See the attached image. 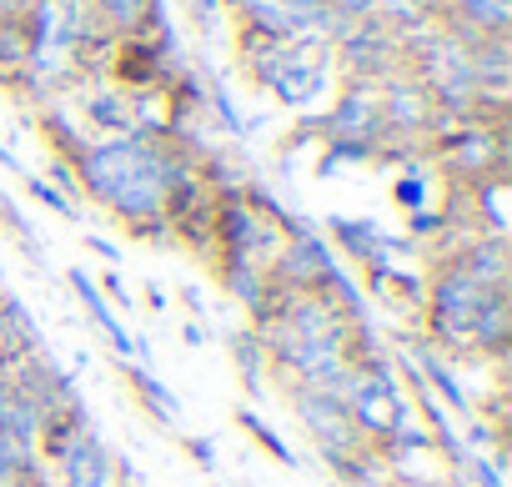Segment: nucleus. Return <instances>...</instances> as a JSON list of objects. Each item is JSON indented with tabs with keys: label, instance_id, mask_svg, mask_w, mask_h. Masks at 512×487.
I'll return each mask as SVG.
<instances>
[{
	"label": "nucleus",
	"instance_id": "7ed1b4c3",
	"mask_svg": "<svg viewBox=\"0 0 512 487\" xmlns=\"http://www.w3.org/2000/svg\"><path fill=\"white\" fill-rule=\"evenodd\" d=\"M492 292H482L467 272H457L452 262H442V272L427 282L422 292V307H427V337L437 347H452V352H467V327L472 317L482 312Z\"/></svg>",
	"mask_w": 512,
	"mask_h": 487
},
{
	"label": "nucleus",
	"instance_id": "f8f14e48",
	"mask_svg": "<svg viewBox=\"0 0 512 487\" xmlns=\"http://www.w3.org/2000/svg\"><path fill=\"white\" fill-rule=\"evenodd\" d=\"M332 231H337V241H342V252H347L362 272H372V267H392L397 252H412L407 241H397L392 231H382V226L367 221V216H337Z\"/></svg>",
	"mask_w": 512,
	"mask_h": 487
},
{
	"label": "nucleus",
	"instance_id": "39448f33",
	"mask_svg": "<svg viewBox=\"0 0 512 487\" xmlns=\"http://www.w3.org/2000/svg\"><path fill=\"white\" fill-rule=\"evenodd\" d=\"M272 282H277V292H327L332 287V277L342 272L337 267V252H332V241L322 236V231H312V226H292L287 231V241H282V252L272 257Z\"/></svg>",
	"mask_w": 512,
	"mask_h": 487
},
{
	"label": "nucleus",
	"instance_id": "c85d7f7f",
	"mask_svg": "<svg viewBox=\"0 0 512 487\" xmlns=\"http://www.w3.org/2000/svg\"><path fill=\"white\" fill-rule=\"evenodd\" d=\"M86 247H91V252H96V257H106V262H111V267H116V262H121V252H116V247H111V241H106V236H86Z\"/></svg>",
	"mask_w": 512,
	"mask_h": 487
},
{
	"label": "nucleus",
	"instance_id": "f257e3e1",
	"mask_svg": "<svg viewBox=\"0 0 512 487\" xmlns=\"http://www.w3.org/2000/svg\"><path fill=\"white\" fill-rule=\"evenodd\" d=\"M71 171L96 206H106L121 226L151 241V231L171 226V191L196 171V161L171 136H101L76 151Z\"/></svg>",
	"mask_w": 512,
	"mask_h": 487
},
{
	"label": "nucleus",
	"instance_id": "393cba45",
	"mask_svg": "<svg viewBox=\"0 0 512 487\" xmlns=\"http://www.w3.org/2000/svg\"><path fill=\"white\" fill-rule=\"evenodd\" d=\"M26 186H31V196H36V201H46V206H51L56 216L76 221V201H71V196H61V191H56L51 181H41V176H26Z\"/></svg>",
	"mask_w": 512,
	"mask_h": 487
},
{
	"label": "nucleus",
	"instance_id": "6e6552de",
	"mask_svg": "<svg viewBox=\"0 0 512 487\" xmlns=\"http://www.w3.org/2000/svg\"><path fill=\"white\" fill-rule=\"evenodd\" d=\"M322 131H327L332 141H342V146H367V151H377V141H387V136H382V111H377V86L352 81V91H342V101H337L332 116L322 121Z\"/></svg>",
	"mask_w": 512,
	"mask_h": 487
},
{
	"label": "nucleus",
	"instance_id": "6ab92c4d",
	"mask_svg": "<svg viewBox=\"0 0 512 487\" xmlns=\"http://www.w3.org/2000/svg\"><path fill=\"white\" fill-rule=\"evenodd\" d=\"M231 367H236V377H241L246 392H262L267 387V372L272 367H267V347H262V337H256L251 322L231 332Z\"/></svg>",
	"mask_w": 512,
	"mask_h": 487
},
{
	"label": "nucleus",
	"instance_id": "f3484780",
	"mask_svg": "<svg viewBox=\"0 0 512 487\" xmlns=\"http://www.w3.org/2000/svg\"><path fill=\"white\" fill-rule=\"evenodd\" d=\"M241 16V31H256V36H277V41H292L297 26H292V6L287 0H221Z\"/></svg>",
	"mask_w": 512,
	"mask_h": 487
},
{
	"label": "nucleus",
	"instance_id": "c756f323",
	"mask_svg": "<svg viewBox=\"0 0 512 487\" xmlns=\"http://www.w3.org/2000/svg\"><path fill=\"white\" fill-rule=\"evenodd\" d=\"M181 342H186V347H201V342H206V327H201V322H181Z\"/></svg>",
	"mask_w": 512,
	"mask_h": 487
},
{
	"label": "nucleus",
	"instance_id": "cd10ccee",
	"mask_svg": "<svg viewBox=\"0 0 512 487\" xmlns=\"http://www.w3.org/2000/svg\"><path fill=\"white\" fill-rule=\"evenodd\" d=\"M186 452H191L201 467H216V452H211V442H201V437H186Z\"/></svg>",
	"mask_w": 512,
	"mask_h": 487
},
{
	"label": "nucleus",
	"instance_id": "7c9ffc66",
	"mask_svg": "<svg viewBox=\"0 0 512 487\" xmlns=\"http://www.w3.org/2000/svg\"><path fill=\"white\" fill-rule=\"evenodd\" d=\"M16 11H26V0H0V16H16Z\"/></svg>",
	"mask_w": 512,
	"mask_h": 487
},
{
	"label": "nucleus",
	"instance_id": "5701e85b",
	"mask_svg": "<svg viewBox=\"0 0 512 487\" xmlns=\"http://www.w3.org/2000/svg\"><path fill=\"white\" fill-rule=\"evenodd\" d=\"M392 201H397L402 211H422V206H427V176L412 171V176L392 181Z\"/></svg>",
	"mask_w": 512,
	"mask_h": 487
},
{
	"label": "nucleus",
	"instance_id": "dca6fc26",
	"mask_svg": "<svg viewBox=\"0 0 512 487\" xmlns=\"http://www.w3.org/2000/svg\"><path fill=\"white\" fill-rule=\"evenodd\" d=\"M46 477V462H41V447L0 432V487H51L41 482Z\"/></svg>",
	"mask_w": 512,
	"mask_h": 487
},
{
	"label": "nucleus",
	"instance_id": "2eb2a0df",
	"mask_svg": "<svg viewBox=\"0 0 512 487\" xmlns=\"http://www.w3.org/2000/svg\"><path fill=\"white\" fill-rule=\"evenodd\" d=\"M407 367H412V377L422 382V387H437L442 397H447V407L452 412H472V397H467V387L457 382V372L442 362V352L427 342V347H417L412 357H407Z\"/></svg>",
	"mask_w": 512,
	"mask_h": 487
},
{
	"label": "nucleus",
	"instance_id": "bb28decb",
	"mask_svg": "<svg viewBox=\"0 0 512 487\" xmlns=\"http://www.w3.org/2000/svg\"><path fill=\"white\" fill-rule=\"evenodd\" d=\"M101 297H111V302H121V307H131V292H126V287H121V277H111V272L101 277Z\"/></svg>",
	"mask_w": 512,
	"mask_h": 487
},
{
	"label": "nucleus",
	"instance_id": "b1692460",
	"mask_svg": "<svg viewBox=\"0 0 512 487\" xmlns=\"http://www.w3.org/2000/svg\"><path fill=\"white\" fill-rule=\"evenodd\" d=\"M181 6H186V16H191V26L201 31V36H216L221 31V0H181Z\"/></svg>",
	"mask_w": 512,
	"mask_h": 487
},
{
	"label": "nucleus",
	"instance_id": "9d476101",
	"mask_svg": "<svg viewBox=\"0 0 512 487\" xmlns=\"http://www.w3.org/2000/svg\"><path fill=\"white\" fill-rule=\"evenodd\" d=\"M216 267H221V287H226V297L251 317V327H262V322L277 312L282 292H277V282H272L267 267H256V262H216Z\"/></svg>",
	"mask_w": 512,
	"mask_h": 487
},
{
	"label": "nucleus",
	"instance_id": "a878e982",
	"mask_svg": "<svg viewBox=\"0 0 512 487\" xmlns=\"http://www.w3.org/2000/svg\"><path fill=\"white\" fill-rule=\"evenodd\" d=\"M462 462H467V472H472V482H477V487H502V467H497V462H487L482 452H467Z\"/></svg>",
	"mask_w": 512,
	"mask_h": 487
},
{
	"label": "nucleus",
	"instance_id": "ddd939ff",
	"mask_svg": "<svg viewBox=\"0 0 512 487\" xmlns=\"http://www.w3.org/2000/svg\"><path fill=\"white\" fill-rule=\"evenodd\" d=\"M507 347H512V297L492 292L482 302V312L472 317V327H467V362L472 357L497 362V357H507Z\"/></svg>",
	"mask_w": 512,
	"mask_h": 487
},
{
	"label": "nucleus",
	"instance_id": "423d86ee",
	"mask_svg": "<svg viewBox=\"0 0 512 487\" xmlns=\"http://www.w3.org/2000/svg\"><path fill=\"white\" fill-rule=\"evenodd\" d=\"M377 111H382V136H437L442 126V111L417 76H387L377 86Z\"/></svg>",
	"mask_w": 512,
	"mask_h": 487
},
{
	"label": "nucleus",
	"instance_id": "4468645a",
	"mask_svg": "<svg viewBox=\"0 0 512 487\" xmlns=\"http://www.w3.org/2000/svg\"><path fill=\"white\" fill-rule=\"evenodd\" d=\"M71 292L81 297V307L91 312V322L101 327V337H106V342L116 347V357H121V362H131V357H136V337H131V332L121 327V317H116V312L106 307V297H101V287L91 282V272L71 267Z\"/></svg>",
	"mask_w": 512,
	"mask_h": 487
},
{
	"label": "nucleus",
	"instance_id": "9b49d317",
	"mask_svg": "<svg viewBox=\"0 0 512 487\" xmlns=\"http://www.w3.org/2000/svg\"><path fill=\"white\" fill-rule=\"evenodd\" d=\"M91 21L111 41H141V36H166L161 0H91Z\"/></svg>",
	"mask_w": 512,
	"mask_h": 487
},
{
	"label": "nucleus",
	"instance_id": "20e7f679",
	"mask_svg": "<svg viewBox=\"0 0 512 487\" xmlns=\"http://www.w3.org/2000/svg\"><path fill=\"white\" fill-rule=\"evenodd\" d=\"M437 146H442V166L467 181V186H482V181H502V161H507V146H502V126L497 121H457L452 131H437Z\"/></svg>",
	"mask_w": 512,
	"mask_h": 487
},
{
	"label": "nucleus",
	"instance_id": "4be33fe9",
	"mask_svg": "<svg viewBox=\"0 0 512 487\" xmlns=\"http://www.w3.org/2000/svg\"><path fill=\"white\" fill-rule=\"evenodd\" d=\"M236 422H241V427L256 437V447H262V452H272L282 467H297V452H292V447H287V442H282V437H277V432L262 422V417H256L251 407H241V412H236Z\"/></svg>",
	"mask_w": 512,
	"mask_h": 487
},
{
	"label": "nucleus",
	"instance_id": "f03ea898",
	"mask_svg": "<svg viewBox=\"0 0 512 487\" xmlns=\"http://www.w3.org/2000/svg\"><path fill=\"white\" fill-rule=\"evenodd\" d=\"M292 412H297V422L312 432L317 452H322L342 477L357 467L362 452H372V442L357 432V422H352V412L342 407L337 392H327V387H292Z\"/></svg>",
	"mask_w": 512,
	"mask_h": 487
},
{
	"label": "nucleus",
	"instance_id": "1a4fd4ad",
	"mask_svg": "<svg viewBox=\"0 0 512 487\" xmlns=\"http://www.w3.org/2000/svg\"><path fill=\"white\" fill-rule=\"evenodd\" d=\"M457 272H467L482 292H507L512 287V257H507V236H492V231H472V241L447 257Z\"/></svg>",
	"mask_w": 512,
	"mask_h": 487
},
{
	"label": "nucleus",
	"instance_id": "0eeeda50",
	"mask_svg": "<svg viewBox=\"0 0 512 487\" xmlns=\"http://www.w3.org/2000/svg\"><path fill=\"white\" fill-rule=\"evenodd\" d=\"M46 462L56 467V482H51V487H121V477H116V452L101 442V432H96L91 422H86L81 432H71Z\"/></svg>",
	"mask_w": 512,
	"mask_h": 487
},
{
	"label": "nucleus",
	"instance_id": "412c9836",
	"mask_svg": "<svg viewBox=\"0 0 512 487\" xmlns=\"http://www.w3.org/2000/svg\"><path fill=\"white\" fill-rule=\"evenodd\" d=\"M86 121L106 136H131V91H111V86L91 91L86 96Z\"/></svg>",
	"mask_w": 512,
	"mask_h": 487
},
{
	"label": "nucleus",
	"instance_id": "a211bd4d",
	"mask_svg": "<svg viewBox=\"0 0 512 487\" xmlns=\"http://www.w3.org/2000/svg\"><path fill=\"white\" fill-rule=\"evenodd\" d=\"M31 26H26V11L16 16H0V81H26L31 76Z\"/></svg>",
	"mask_w": 512,
	"mask_h": 487
},
{
	"label": "nucleus",
	"instance_id": "aec40b11",
	"mask_svg": "<svg viewBox=\"0 0 512 487\" xmlns=\"http://www.w3.org/2000/svg\"><path fill=\"white\" fill-rule=\"evenodd\" d=\"M126 377H131V387H136L141 407H146L156 422H166V427H176V422H181V402H176V392H171L156 372H146L141 362H126Z\"/></svg>",
	"mask_w": 512,
	"mask_h": 487
}]
</instances>
